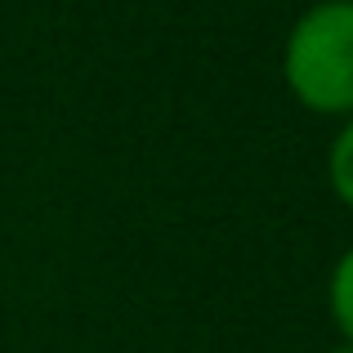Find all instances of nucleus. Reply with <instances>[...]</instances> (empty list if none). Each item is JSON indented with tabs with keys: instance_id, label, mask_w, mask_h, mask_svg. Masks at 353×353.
<instances>
[{
	"instance_id": "1",
	"label": "nucleus",
	"mask_w": 353,
	"mask_h": 353,
	"mask_svg": "<svg viewBox=\"0 0 353 353\" xmlns=\"http://www.w3.org/2000/svg\"><path fill=\"white\" fill-rule=\"evenodd\" d=\"M286 81L313 112H353V0L313 5L291 27Z\"/></svg>"
},
{
	"instance_id": "4",
	"label": "nucleus",
	"mask_w": 353,
	"mask_h": 353,
	"mask_svg": "<svg viewBox=\"0 0 353 353\" xmlns=\"http://www.w3.org/2000/svg\"><path fill=\"white\" fill-rule=\"evenodd\" d=\"M336 353H353V345H345V349H336Z\"/></svg>"
},
{
	"instance_id": "3",
	"label": "nucleus",
	"mask_w": 353,
	"mask_h": 353,
	"mask_svg": "<svg viewBox=\"0 0 353 353\" xmlns=\"http://www.w3.org/2000/svg\"><path fill=\"white\" fill-rule=\"evenodd\" d=\"M331 183H336V192L353 206V121L336 134V143H331Z\"/></svg>"
},
{
	"instance_id": "2",
	"label": "nucleus",
	"mask_w": 353,
	"mask_h": 353,
	"mask_svg": "<svg viewBox=\"0 0 353 353\" xmlns=\"http://www.w3.org/2000/svg\"><path fill=\"white\" fill-rule=\"evenodd\" d=\"M331 313H336L340 331L353 340V250L336 264V273H331Z\"/></svg>"
}]
</instances>
